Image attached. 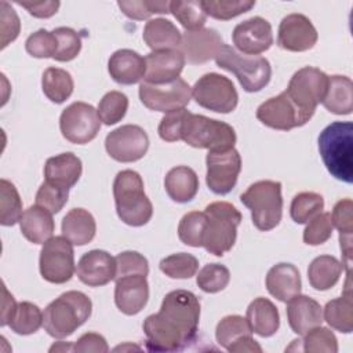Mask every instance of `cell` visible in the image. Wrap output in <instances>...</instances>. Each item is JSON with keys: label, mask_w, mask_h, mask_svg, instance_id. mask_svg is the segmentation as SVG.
<instances>
[{"label": "cell", "mask_w": 353, "mask_h": 353, "mask_svg": "<svg viewBox=\"0 0 353 353\" xmlns=\"http://www.w3.org/2000/svg\"><path fill=\"white\" fill-rule=\"evenodd\" d=\"M200 302L186 290L168 292L160 310L143 321L146 347L150 352H178L194 341L199 330Z\"/></svg>", "instance_id": "1"}, {"label": "cell", "mask_w": 353, "mask_h": 353, "mask_svg": "<svg viewBox=\"0 0 353 353\" xmlns=\"http://www.w3.org/2000/svg\"><path fill=\"white\" fill-rule=\"evenodd\" d=\"M319 152L328 172L338 181H353V124L334 121L319 135Z\"/></svg>", "instance_id": "2"}, {"label": "cell", "mask_w": 353, "mask_h": 353, "mask_svg": "<svg viewBox=\"0 0 353 353\" xmlns=\"http://www.w3.org/2000/svg\"><path fill=\"white\" fill-rule=\"evenodd\" d=\"M92 312L91 299L81 291H66L44 309L43 327L52 338L62 339L83 325Z\"/></svg>", "instance_id": "3"}, {"label": "cell", "mask_w": 353, "mask_h": 353, "mask_svg": "<svg viewBox=\"0 0 353 353\" xmlns=\"http://www.w3.org/2000/svg\"><path fill=\"white\" fill-rule=\"evenodd\" d=\"M113 196L119 218L130 226H143L153 215V205L145 194L143 181L137 171L123 170L113 182Z\"/></svg>", "instance_id": "4"}, {"label": "cell", "mask_w": 353, "mask_h": 353, "mask_svg": "<svg viewBox=\"0 0 353 353\" xmlns=\"http://www.w3.org/2000/svg\"><path fill=\"white\" fill-rule=\"evenodd\" d=\"M205 228L203 247L207 252L222 256L236 243L237 228L241 222L240 211L228 201H214L204 210Z\"/></svg>", "instance_id": "5"}, {"label": "cell", "mask_w": 353, "mask_h": 353, "mask_svg": "<svg viewBox=\"0 0 353 353\" xmlns=\"http://www.w3.org/2000/svg\"><path fill=\"white\" fill-rule=\"evenodd\" d=\"M241 203L251 211L254 226L261 232L274 229L283 216L281 183L277 181H258L240 196Z\"/></svg>", "instance_id": "6"}, {"label": "cell", "mask_w": 353, "mask_h": 353, "mask_svg": "<svg viewBox=\"0 0 353 353\" xmlns=\"http://www.w3.org/2000/svg\"><path fill=\"white\" fill-rule=\"evenodd\" d=\"M214 59L221 69L232 72L247 92H258L270 81L272 68L265 57L245 55L223 44Z\"/></svg>", "instance_id": "7"}, {"label": "cell", "mask_w": 353, "mask_h": 353, "mask_svg": "<svg viewBox=\"0 0 353 353\" xmlns=\"http://www.w3.org/2000/svg\"><path fill=\"white\" fill-rule=\"evenodd\" d=\"M236 132L225 121L188 112L182 128L181 141L192 148L210 150H226L234 146Z\"/></svg>", "instance_id": "8"}, {"label": "cell", "mask_w": 353, "mask_h": 353, "mask_svg": "<svg viewBox=\"0 0 353 353\" xmlns=\"http://www.w3.org/2000/svg\"><path fill=\"white\" fill-rule=\"evenodd\" d=\"M328 85V76L317 68L305 66L296 70L287 85L285 94L298 109L303 124H306L319 103H321Z\"/></svg>", "instance_id": "9"}, {"label": "cell", "mask_w": 353, "mask_h": 353, "mask_svg": "<svg viewBox=\"0 0 353 353\" xmlns=\"http://www.w3.org/2000/svg\"><path fill=\"white\" fill-rule=\"evenodd\" d=\"M192 97L204 109L216 113H230L236 109L239 94L234 84L219 73L203 74L192 87Z\"/></svg>", "instance_id": "10"}, {"label": "cell", "mask_w": 353, "mask_h": 353, "mask_svg": "<svg viewBox=\"0 0 353 353\" xmlns=\"http://www.w3.org/2000/svg\"><path fill=\"white\" fill-rule=\"evenodd\" d=\"M39 269L41 277L52 284L69 281L76 270L73 244L65 236L47 240L40 251Z\"/></svg>", "instance_id": "11"}, {"label": "cell", "mask_w": 353, "mask_h": 353, "mask_svg": "<svg viewBox=\"0 0 353 353\" xmlns=\"http://www.w3.org/2000/svg\"><path fill=\"white\" fill-rule=\"evenodd\" d=\"M62 137L70 143L85 145L99 132L101 119L98 110L85 102H73L62 110L59 117Z\"/></svg>", "instance_id": "12"}, {"label": "cell", "mask_w": 353, "mask_h": 353, "mask_svg": "<svg viewBox=\"0 0 353 353\" xmlns=\"http://www.w3.org/2000/svg\"><path fill=\"white\" fill-rule=\"evenodd\" d=\"M139 99L150 110L168 113L183 109L192 99V87L181 77L165 84H139Z\"/></svg>", "instance_id": "13"}, {"label": "cell", "mask_w": 353, "mask_h": 353, "mask_svg": "<svg viewBox=\"0 0 353 353\" xmlns=\"http://www.w3.org/2000/svg\"><path fill=\"white\" fill-rule=\"evenodd\" d=\"M208 189L215 194H228L236 186L241 171V157L234 149L210 150L205 157Z\"/></svg>", "instance_id": "14"}, {"label": "cell", "mask_w": 353, "mask_h": 353, "mask_svg": "<svg viewBox=\"0 0 353 353\" xmlns=\"http://www.w3.org/2000/svg\"><path fill=\"white\" fill-rule=\"evenodd\" d=\"M105 149L108 154L120 163L141 160L149 149L146 131L135 124H125L106 135Z\"/></svg>", "instance_id": "15"}, {"label": "cell", "mask_w": 353, "mask_h": 353, "mask_svg": "<svg viewBox=\"0 0 353 353\" xmlns=\"http://www.w3.org/2000/svg\"><path fill=\"white\" fill-rule=\"evenodd\" d=\"M319 34L312 21L303 14H290L279 25L277 44L280 48L302 52L314 47Z\"/></svg>", "instance_id": "16"}, {"label": "cell", "mask_w": 353, "mask_h": 353, "mask_svg": "<svg viewBox=\"0 0 353 353\" xmlns=\"http://www.w3.org/2000/svg\"><path fill=\"white\" fill-rule=\"evenodd\" d=\"M232 40L239 52L259 55L273 44L272 25L262 17H252L234 26Z\"/></svg>", "instance_id": "17"}, {"label": "cell", "mask_w": 353, "mask_h": 353, "mask_svg": "<svg viewBox=\"0 0 353 353\" xmlns=\"http://www.w3.org/2000/svg\"><path fill=\"white\" fill-rule=\"evenodd\" d=\"M256 119L263 125L280 131H290L305 125L298 109L290 101L285 91L261 103L256 109Z\"/></svg>", "instance_id": "18"}, {"label": "cell", "mask_w": 353, "mask_h": 353, "mask_svg": "<svg viewBox=\"0 0 353 353\" xmlns=\"http://www.w3.org/2000/svg\"><path fill=\"white\" fill-rule=\"evenodd\" d=\"M222 46V36L215 29L201 28L199 30H186L182 34L179 51L185 61L199 65L215 58Z\"/></svg>", "instance_id": "19"}, {"label": "cell", "mask_w": 353, "mask_h": 353, "mask_svg": "<svg viewBox=\"0 0 353 353\" xmlns=\"http://www.w3.org/2000/svg\"><path fill=\"white\" fill-rule=\"evenodd\" d=\"M76 274L88 287H102L116 277V258L108 251L91 250L77 262Z\"/></svg>", "instance_id": "20"}, {"label": "cell", "mask_w": 353, "mask_h": 353, "mask_svg": "<svg viewBox=\"0 0 353 353\" xmlns=\"http://www.w3.org/2000/svg\"><path fill=\"white\" fill-rule=\"evenodd\" d=\"M116 280L114 303L117 309L127 314H138L148 303L149 284L143 274H128Z\"/></svg>", "instance_id": "21"}, {"label": "cell", "mask_w": 353, "mask_h": 353, "mask_svg": "<svg viewBox=\"0 0 353 353\" xmlns=\"http://www.w3.org/2000/svg\"><path fill=\"white\" fill-rule=\"evenodd\" d=\"M146 73L145 80L150 84H165L179 77L185 58L179 50L152 51L145 57Z\"/></svg>", "instance_id": "22"}, {"label": "cell", "mask_w": 353, "mask_h": 353, "mask_svg": "<svg viewBox=\"0 0 353 353\" xmlns=\"http://www.w3.org/2000/svg\"><path fill=\"white\" fill-rule=\"evenodd\" d=\"M108 72L116 83L131 85L145 79L146 62L137 51L121 48L110 55L108 61Z\"/></svg>", "instance_id": "23"}, {"label": "cell", "mask_w": 353, "mask_h": 353, "mask_svg": "<svg viewBox=\"0 0 353 353\" xmlns=\"http://www.w3.org/2000/svg\"><path fill=\"white\" fill-rule=\"evenodd\" d=\"M287 319L291 330L303 336L312 328L321 325L323 307L313 298L299 294L288 301Z\"/></svg>", "instance_id": "24"}, {"label": "cell", "mask_w": 353, "mask_h": 353, "mask_svg": "<svg viewBox=\"0 0 353 353\" xmlns=\"http://www.w3.org/2000/svg\"><path fill=\"white\" fill-rule=\"evenodd\" d=\"M266 288L272 296L281 302H288L301 294L302 283L296 266L281 262L272 266L266 274Z\"/></svg>", "instance_id": "25"}, {"label": "cell", "mask_w": 353, "mask_h": 353, "mask_svg": "<svg viewBox=\"0 0 353 353\" xmlns=\"http://www.w3.org/2000/svg\"><path fill=\"white\" fill-rule=\"evenodd\" d=\"M83 172L81 160L72 152L61 153L47 159L44 178L47 182L70 189L77 183Z\"/></svg>", "instance_id": "26"}, {"label": "cell", "mask_w": 353, "mask_h": 353, "mask_svg": "<svg viewBox=\"0 0 353 353\" xmlns=\"http://www.w3.org/2000/svg\"><path fill=\"white\" fill-rule=\"evenodd\" d=\"M19 228L26 240L33 244H44L52 237L55 223L48 210L34 204L23 211Z\"/></svg>", "instance_id": "27"}, {"label": "cell", "mask_w": 353, "mask_h": 353, "mask_svg": "<svg viewBox=\"0 0 353 353\" xmlns=\"http://www.w3.org/2000/svg\"><path fill=\"white\" fill-rule=\"evenodd\" d=\"M199 176L188 165L171 168L164 178V188L170 199L175 203H189L199 192Z\"/></svg>", "instance_id": "28"}, {"label": "cell", "mask_w": 353, "mask_h": 353, "mask_svg": "<svg viewBox=\"0 0 353 353\" xmlns=\"http://www.w3.org/2000/svg\"><path fill=\"white\" fill-rule=\"evenodd\" d=\"M245 319L256 335L269 338L274 335L280 327L279 310L268 298H255L247 307Z\"/></svg>", "instance_id": "29"}, {"label": "cell", "mask_w": 353, "mask_h": 353, "mask_svg": "<svg viewBox=\"0 0 353 353\" xmlns=\"http://www.w3.org/2000/svg\"><path fill=\"white\" fill-rule=\"evenodd\" d=\"M142 37L152 51L179 50L182 41L179 29L165 18L149 19L143 28Z\"/></svg>", "instance_id": "30"}, {"label": "cell", "mask_w": 353, "mask_h": 353, "mask_svg": "<svg viewBox=\"0 0 353 353\" xmlns=\"http://www.w3.org/2000/svg\"><path fill=\"white\" fill-rule=\"evenodd\" d=\"M62 236L73 245L88 244L97 233V223L92 214L84 208H72L62 219Z\"/></svg>", "instance_id": "31"}, {"label": "cell", "mask_w": 353, "mask_h": 353, "mask_svg": "<svg viewBox=\"0 0 353 353\" xmlns=\"http://www.w3.org/2000/svg\"><path fill=\"white\" fill-rule=\"evenodd\" d=\"M346 285L342 296L328 301L323 317L327 324L343 334H350L353 330V302L350 290V272H346Z\"/></svg>", "instance_id": "32"}, {"label": "cell", "mask_w": 353, "mask_h": 353, "mask_svg": "<svg viewBox=\"0 0 353 353\" xmlns=\"http://www.w3.org/2000/svg\"><path fill=\"white\" fill-rule=\"evenodd\" d=\"M321 103L334 114H350L353 110L352 80L341 74L328 76V85Z\"/></svg>", "instance_id": "33"}, {"label": "cell", "mask_w": 353, "mask_h": 353, "mask_svg": "<svg viewBox=\"0 0 353 353\" xmlns=\"http://www.w3.org/2000/svg\"><path fill=\"white\" fill-rule=\"evenodd\" d=\"M343 265L332 255H320L314 258L307 269L310 285L317 291L332 288L342 274Z\"/></svg>", "instance_id": "34"}, {"label": "cell", "mask_w": 353, "mask_h": 353, "mask_svg": "<svg viewBox=\"0 0 353 353\" xmlns=\"http://www.w3.org/2000/svg\"><path fill=\"white\" fill-rule=\"evenodd\" d=\"M44 95L54 103H63L73 92L74 83L69 72L61 68H47L41 77Z\"/></svg>", "instance_id": "35"}, {"label": "cell", "mask_w": 353, "mask_h": 353, "mask_svg": "<svg viewBox=\"0 0 353 353\" xmlns=\"http://www.w3.org/2000/svg\"><path fill=\"white\" fill-rule=\"evenodd\" d=\"M8 325L18 335L34 334L43 325V313L32 302H19Z\"/></svg>", "instance_id": "36"}, {"label": "cell", "mask_w": 353, "mask_h": 353, "mask_svg": "<svg viewBox=\"0 0 353 353\" xmlns=\"http://www.w3.org/2000/svg\"><path fill=\"white\" fill-rule=\"evenodd\" d=\"M0 223L3 226H12L22 218V200L14 183L7 179L0 181Z\"/></svg>", "instance_id": "37"}, {"label": "cell", "mask_w": 353, "mask_h": 353, "mask_svg": "<svg viewBox=\"0 0 353 353\" xmlns=\"http://www.w3.org/2000/svg\"><path fill=\"white\" fill-rule=\"evenodd\" d=\"M170 14H172L176 21L189 32L204 28L207 19V14L201 7V1L197 0L170 1Z\"/></svg>", "instance_id": "38"}, {"label": "cell", "mask_w": 353, "mask_h": 353, "mask_svg": "<svg viewBox=\"0 0 353 353\" xmlns=\"http://www.w3.org/2000/svg\"><path fill=\"white\" fill-rule=\"evenodd\" d=\"M324 208V199L321 194L314 192L298 193L290 207V214L294 222L307 223L312 218L319 215Z\"/></svg>", "instance_id": "39"}, {"label": "cell", "mask_w": 353, "mask_h": 353, "mask_svg": "<svg viewBox=\"0 0 353 353\" xmlns=\"http://www.w3.org/2000/svg\"><path fill=\"white\" fill-rule=\"evenodd\" d=\"M244 335H252V330L245 317L239 314H229L225 316L215 328V338L216 342L228 349L234 341Z\"/></svg>", "instance_id": "40"}, {"label": "cell", "mask_w": 353, "mask_h": 353, "mask_svg": "<svg viewBox=\"0 0 353 353\" xmlns=\"http://www.w3.org/2000/svg\"><path fill=\"white\" fill-rule=\"evenodd\" d=\"M255 6L254 0H201V7L207 17L228 21L250 11Z\"/></svg>", "instance_id": "41"}, {"label": "cell", "mask_w": 353, "mask_h": 353, "mask_svg": "<svg viewBox=\"0 0 353 353\" xmlns=\"http://www.w3.org/2000/svg\"><path fill=\"white\" fill-rule=\"evenodd\" d=\"M205 228L204 211H190L185 214L178 225L179 240L189 247H203V234Z\"/></svg>", "instance_id": "42"}, {"label": "cell", "mask_w": 353, "mask_h": 353, "mask_svg": "<svg viewBox=\"0 0 353 353\" xmlns=\"http://www.w3.org/2000/svg\"><path fill=\"white\" fill-rule=\"evenodd\" d=\"M160 270L171 279H190L197 273L199 261L188 252L168 255L160 261Z\"/></svg>", "instance_id": "43"}, {"label": "cell", "mask_w": 353, "mask_h": 353, "mask_svg": "<svg viewBox=\"0 0 353 353\" xmlns=\"http://www.w3.org/2000/svg\"><path fill=\"white\" fill-rule=\"evenodd\" d=\"M229 281L230 272L226 266L221 263H207L199 270L196 276V283L199 288L208 294H215L225 290Z\"/></svg>", "instance_id": "44"}, {"label": "cell", "mask_w": 353, "mask_h": 353, "mask_svg": "<svg viewBox=\"0 0 353 353\" xmlns=\"http://www.w3.org/2000/svg\"><path fill=\"white\" fill-rule=\"evenodd\" d=\"M128 98L120 91L106 92L98 105V116L106 125L119 123L127 113Z\"/></svg>", "instance_id": "45"}, {"label": "cell", "mask_w": 353, "mask_h": 353, "mask_svg": "<svg viewBox=\"0 0 353 353\" xmlns=\"http://www.w3.org/2000/svg\"><path fill=\"white\" fill-rule=\"evenodd\" d=\"M117 6L125 17H128L130 19H135V21L148 19L154 14H170V1L121 0V1H117Z\"/></svg>", "instance_id": "46"}, {"label": "cell", "mask_w": 353, "mask_h": 353, "mask_svg": "<svg viewBox=\"0 0 353 353\" xmlns=\"http://www.w3.org/2000/svg\"><path fill=\"white\" fill-rule=\"evenodd\" d=\"M302 350L309 353H336L338 341L334 332L325 327L317 325L303 335Z\"/></svg>", "instance_id": "47"}, {"label": "cell", "mask_w": 353, "mask_h": 353, "mask_svg": "<svg viewBox=\"0 0 353 353\" xmlns=\"http://www.w3.org/2000/svg\"><path fill=\"white\" fill-rule=\"evenodd\" d=\"M52 32L58 40V48L52 59L58 62H69L74 59L81 50V39L79 33L68 26H59Z\"/></svg>", "instance_id": "48"}, {"label": "cell", "mask_w": 353, "mask_h": 353, "mask_svg": "<svg viewBox=\"0 0 353 353\" xmlns=\"http://www.w3.org/2000/svg\"><path fill=\"white\" fill-rule=\"evenodd\" d=\"M69 189L54 185L51 182L44 181L37 193H36V204L48 210L51 214L59 212L63 205L68 203Z\"/></svg>", "instance_id": "49"}, {"label": "cell", "mask_w": 353, "mask_h": 353, "mask_svg": "<svg viewBox=\"0 0 353 353\" xmlns=\"http://www.w3.org/2000/svg\"><path fill=\"white\" fill-rule=\"evenodd\" d=\"M25 48L28 54L34 58H54L58 48V40L54 32L39 29L26 39Z\"/></svg>", "instance_id": "50"}, {"label": "cell", "mask_w": 353, "mask_h": 353, "mask_svg": "<svg viewBox=\"0 0 353 353\" xmlns=\"http://www.w3.org/2000/svg\"><path fill=\"white\" fill-rule=\"evenodd\" d=\"M332 229L331 212H320L307 222L303 230V241L309 245L324 244L331 237Z\"/></svg>", "instance_id": "51"}, {"label": "cell", "mask_w": 353, "mask_h": 353, "mask_svg": "<svg viewBox=\"0 0 353 353\" xmlns=\"http://www.w3.org/2000/svg\"><path fill=\"white\" fill-rule=\"evenodd\" d=\"M149 263L148 259L137 251H124L116 256V277L128 274H143L148 276Z\"/></svg>", "instance_id": "52"}, {"label": "cell", "mask_w": 353, "mask_h": 353, "mask_svg": "<svg viewBox=\"0 0 353 353\" xmlns=\"http://www.w3.org/2000/svg\"><path fill=\"white\" fill-rule=\"evenodd\" d=\"M189 110L183 109H176L172 112H168L163 116L160 124H159V135L163 141L165 142H175L181 141V128L182 123L186 117Z\"/></svg>", "instance_id": "53"}, {"label": "cell", "mask_w": 353, "mask_h": 353, "mask_svg": "<svg viewBox=\"0 0 353 353\" xmlns=\"http://www.w3.org/2000/svg\"><path fill=\"white\" fill-rule=\"evenodd\" d=\"M332 226L339 230V236H352L353 233V203L350 199L339 200L331 214Z\"/></svg>", "instance_id": "54"}, {"label": "cell", "mask_w": 353, "mask_h": 353, "mask_svg": "<svg viewBox=\"0 0 353 353\" xmlns=\"http://www.w3.org/2000/svg\"><path fill=\"white\" fill-rule=\"evenodd\" d=\"M0 7H1V50H3L18 37L21 22L17 12L7 1H1Z\"/></svg>", "instance_id": "55"}, {"label": "cell", "mask_w": 353, "mask_h": 353, "mask_svg": "<svg viewBox=\"0 0 353 353\" xmlns=\"http://www.w3.org/2000/svg\"><path fill=\"white\" fill-rule=\"evenodd\" d=\"M109 350L106 339L97 332H87L81 335L74 343H73V352L77 353H106Z\"/></svg>", "instance_id": "56"}, {"label": "cell", "mask_w": 353, "mask_h": 353, "mask_svg": "<svg viewBox=\"0 0 353 353\" xmlns=\"http://www.w3.org/2000/svg\"><path fill=\"white\" fill-rule=\"evenodd\" d=\"M21 7L26 8L28 12L36 18H50L57 14L61 3L48 0V1H17Z\"/></svg>", "instance_id": "57"}, {"label": "cell", "mask_w": 353, "mask_h": 353, "mask_svg": "<svg viewBox=\"0 0 353 353\" xmlns=\"http://www.w3.org/2000/svg\"><path fill=\"white\" fill-rule=\"evenodd\" d=\"M226 350L230 353H261L262 347L252 335H244L234 341Z\"/></svg>", "instance_id": "58"}, {"label": "cell", "mask_w": 353, "mask_h": 353, "mask_svg": "<svg viewBox=\"0 0 353 353\" xmlns=\"http://www.w3.org/2000/svg\"><path fill=\"white\" fill-rule=\"evenodd\" d=\"M18 303L15 302L14 296L8 292L7 287L3 284V302H1V321L0 324L4 327L7 324H10L15 310H17Z\"/></svg>", "instance_id": "59"}, {"label": "cell", "mask_w": 353, "mask_h": 353, "mask_svg": "<svg viewBox=\"0 0 353 353\" xmlns=\"http://www.w3.org/2000/svg\"><path fill=\"white\" fill-rule=\"evenodd\" d=\"M50 352H73L72 342H57L50 347Z\"/></svg>", "instance_id": "60"}]
</instances>
